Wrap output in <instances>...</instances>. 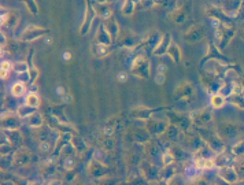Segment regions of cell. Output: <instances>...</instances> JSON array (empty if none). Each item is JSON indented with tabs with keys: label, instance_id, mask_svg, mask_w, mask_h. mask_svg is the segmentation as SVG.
I'll return each instance as SVG.
<instances>
[{
	"label": "cell",
	"instance_id": "1",
	"mask_svg": "<svg viewBox=\"0 0 244 185\" xmlns=\"http://www.w3.org/2000/svg\"><path fill=\"white\" fill-rule=\"evenodd\" d=\"M221 176L224 180H226L228 182H235L237 180V174L233 170V167L231 166H224L221 169Z\"/></svg>",
	"mask_w": 244,
	"mask_h": 185
},
{
	"label": "cell",
	"instance_id": "2",
	"mask_svg": "<svg viewBox=\"0 0 244 185\" xmlns=\"http://www.w3.org/2000/svg\"><path fill=\"white\" fill-rule=\"evenodd\" d=\"M196 166L199 167V169H211L214 165H215V160H212V159H196Z\"/></svg>",
	"mask_w": 244,
	"mask_h": 185
},
{
	"label": "cell",
	"instance_id": "3",
	"mask_svg": "<svg viewBox=\"0 0 244 185\" xmlns=\"http://www.w3.org/2000/svg\"><path fill=\"white\" fill-rule=\"evenodd\" d=\"M11 92H13L14 96H21L25 92V86H23L22 82H15L13 86H11Z\"/></svg>",
	"mask_w": 244,
	"mask_h": 185
},
{
	"label": "cell",
	"instance_id": "4",
	"mask_svg": "<svg viewBox=\"0 0 244 185\" xmlns=\"http://www.w3.org/2000/svg\"><path fill=\"white\" fill-rule=\"evenodd\" d=\"M222 104H224V96H222V95L211 96V106H212V107L219 109V107H222Z\"/></svg>",
	"mask_w": 244,
	"mask_h": 185
},
{
	"label": "cell",
	"instance_id": "5",
	"mask_svg": "<svg viewBox=\"0 0 244 185\" xmlns=\"http://www.w3.org/2000/svg\"><path fill=\"white\" fill-rule=\"evenodd\" d=\"M37 104H39V99H37L36 93H29L26 96V106L29 107H36Z\"/></svg>",
	"mask_w": 244,
	"mask_h": 185
},
{
	"label": "cell",
	"instance_id": "6",
	"mask_svg": "<svg viewBox=\"0 0 244 185\" xmlns=\"http://www.w3.org/2000/svg\"><path fill=\"white\" fill-rule=\"evenodd\" d=\"M10 69V62H1V78H6L7 77V71Z\"/></svg>",
	"mask_w": 244,
	"mask_h": 185
},
{
	"label": "cell",
	"instance_id": "7",
	"mask_svg": "<svg viewBox=\"0 0 244 185\" xmlns=\"http://www.w3.org/2000/svg\"><path fill=\"white\" fill-rule=\"evenodd\" d=\"M163 162H165V165H167V166H169V165H170V163L173 162V156L172 155H165V156H163Z\"/></svg>",
	"mask_w": 244,
	"mask_h": 185
},
{
	"label": "cell",
	"instance_id": "8",
	"mask_svg": "<svg viewBox=\"0 0 244 185\" xmlns=\"http://www.w3.org/2000/svg\"><path fill=\"white\" fill-rule=\"evenodd\" d=\"M17 67H18V69H15L17 71H25V70H26V64H25V63H18V64H17Z\"/></svg>",
	"mask_w": 244,
	"mask_h": 185
},
{
	"label": "cell",
	"instance_id": "9",
	"mask_svg": "<svg viewBox=\"0 0 244 185\" xmlns=\"http://www.w3.org/2000/svg\"><path fill=\"white\" fill-rule=\"evenodd\" d=\"M118 80H119V81H125V80H126V74H125V73H123V74H118Z\"/></svg>",
	"mask_w": 244,
	"mask_h": 185
},
{
	"label": "cell",
	"instance_id": "10",
	"mask_svg": "<svg viewBox=\"0 0 244 185\" xmlns=\"http://www.w3.org/2000/svg\"><path fill=\"white\" fill-rule=\"evenodd\" d=\"M70 56H72V55H70V52H65L63 59H65V60H69V59H70Z\"/></svg>",
	"mask_w": 244,
	"mask_h": 185
},
{
	"label": "cell",
	"instance_id": "11",
	"mask_svg": "<svg viewBox=\"0 0 244 185\" xmlns=\"http://www.w3.org/2000/svg\"><path fill=\"white\" fill-rule=\"evenodd\" d=\"M56 92H58V93H62V92H63V89H62V88H58V89H56Z\"/></svg>",
	"mask_w": 244,
	"mask_h": 185
}]
</instances>
